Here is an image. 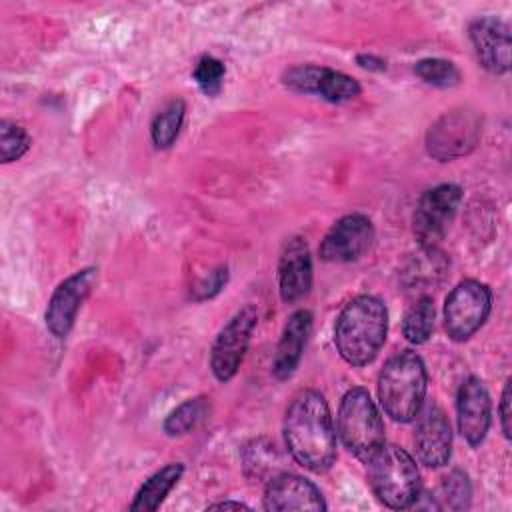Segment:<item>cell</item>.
<instances>
[{
	"label": "cell",
	"instance_id": "14",
	"mask_svg": "<svg viewBox=\"0 0 512 512\" xmlns=\"http://www.w3.org/2000/svg\"><path fill=\"white\" fill-rule=\"evenodd\" d=\"M476 58L492 74L510 70V28L496 16L476 18L468 28Z\"/></svg>",
	"mask_w": 512,
	"mask_h": 512
},
{
	"label": "cell",
	"instance_id": "28",
	"mask_svg": "<svg viewBox=\"0 0 512 512\" xmlns=\"http://www.w3.org/2000/svg\"><path fill=\"white\" fill-rule=\"evenodd\" d=\"M272 456H274V446H260V440L254 442V448H248L244 454V466L254 464L256 468V478H262L264 472H270L272 468Z\"/></svg>",
	"mask_w": 512,
	"mask_h": 512
},
{
	"label": "cell",
	"instance_id": "2",
	"mask_svg": "<svg viewBox=\"0 0 512 512\" xmlns=\"http://www.w3.org/2000/svg\"><path fill=\"white\" fill-rule=\"evenodd\" d=\"M386 332V306L376 296L362 294L352 298L340 310L334 326V344L348 364L366 366L384 346Z\"/></svg>",
	"mask_w": 512,
	"mask_h": 512
},
{
	"label": "cell",
	"instance_id": "22",
	"mask_svg": "<svg viewBox=\"0 0 512 512\" xmlns=\"http://www.w3.org/2000/svg\"><path fill=\"white\" fill-rule=\"evenodd\" d=\"M360 90H362L360 84L352 76H348L340 70L322 66L314 94L324 98L326 102L340 104V102H348V100H354L356 96H360Z\"/></svg>",
	"mask_w": 512,
	"mask_h": 512
},
{
	"label": "cell",
	"instance_id": "30",
	"mask_svg": "<svg viewBox=\"0 0 512 512\" xmlns=\"http://www.w3.org/2000/svg\"><path fill=\"white\" fill-rule=\"evenodd\" d=\"M498 414H500L502 432H504L506 438H510V380H506V384H504L500 406H498Z\"/></svg>",
	"mask_w": 512,
	"mask_h": 512
},
{
	"label": "cell",
	"instance_id": "4",
	"mask_svg": "<svg viewBox=\"0 0 512 512\" xmlns=\"http://www.w3.org/2000/svg\"><path fill=\"white\" fill-rule=\"evenodd\" d=\"M366 464L370 488L384 506L402 510L418 500L420 472L404 448L384 444Z\"/></svg>",
	"mask_w": 512,
	"mask_h": 512
},
{
	"label": "cell",
	"instance_id": "27",
	"mask_svg": "<svg viewBox=\"0 0 512 512\" xmlns=\"http://www.w3.org/2000/svg\"><path fill=\"white\" fill-rule=\"evenodd\" d=\"M320 70H322V66H316V64L292 66L282 74V84L288 90L298 92V94H314Z\"/></svg>",
	"mask_w": 512,
	"mask_h": 512
},
{
	"label": "cell",
	"instance_id": "13",
	"mask_svg": "<svg viewBox=\"0 0 512 512\" xmlns=\"http://www.w3.org/2000/svg\"><path fill=\"white\" fill-rule=\"evenodd\" d=\"M264 508L270 512H286V510H310L322 512L326 510V502L320 490L306 478L290 472H278L270 476L264 488Z\"/></svg>",
	"mask_w": 512,
	"mask_h": 512
},
{
	"label": "cell",
	"instance_id": "21",
	"mask_svg": "<svg viewBox=\"0 0 512 512\" xmlns=\"http://www.w3.org/2000/svg\"><path fill=\"white\" fill-rule=\"evenodd\" d=\"M184 114H186V104L176 98V100H170L152 120L150 124V136H152V142L156 148H168L172 146V142L176 140L180 128H182V122H184Z\"/></svg>",
	"mask_w": 512,
	"mask_h": 512
},
{
	"label": "cell",
	"instance_id": "17",
	"mask_svg": "<svg viewBox=\"0 0 512 512\" xmlns=\"http://www.w3.org/2000/svg\"><path fill=\"white\" fill-rule=\"evenodd\" d=\"M310 332H312V312L304 308L292 312L288 322L284 324L282 336L276 346L274 362H272V372L278 380H286L296 372Z\"/></svg>",
	"mask_w": 512,
	"mask_h": 512
},
{
	"label": "cell",
	"instance_id": "11",
	"mask_svg": "<svg viewBox=\"0 0 512 512\" xmlns=\"http://www.w3.org/2000/svg\"><path fill=\"white\" fill-rule=\"evenodd\" d=\"M374 240V226L364 214H346L332 224L320 242V258L332 264L354 262L368 252Z\"/></svg>",
	"mask_w": 512,
	"mask_h": 512
},
{
	"label": "cell",
	"instance_id": "12",
	"mask_svg": "<svg viewBox=\"0 0 512 512\" xmlns=\"http://www.w3.org/2000/svg\"><path fill=\"white\" fill-rule=\"evenodd\" d=\"M456 420L462 438L470 446H480L490 430L492 402L484 382L468 376L456 394Z\"/></svg>",
	"mask_w": 512,
	"mask_h": 512
},
{
	"label": "cell",
	"instance_id": "10",
	"mask_svg": "<svg viewBox=\"0 0 512 512\" xmlns=\"http://www.w3.org/2000/svg\"><path fill=\"white\" fill-rule=\"evenodd\" d=\"M98 282V270L96 268H82L62 280L58 288L52 292L48 306H46V328L56 338H66L76 322L78 310L82 308L84 300L90 296L92 288Z\"/></svg>",
	"mask_w": 512,
	"mask_h": 512
},
{
	"label": "cell",
	"instance_id": "19",
	"mask_svg": "<svg viewBox=\"0 0 512 512\" xmlns=\"http://www.w3.org/2000/svg\"><path fill=\"white\" fill-rule=\"evenodd\" d=\"M434 300L420 296L404 314L402 334L410 344H424L434 330Z\"/></svg>",
	"mask_w": 512,
	"mask_h": 512
},
{
	"label": "cell",
	"instance_id": "29",
	"mask_svg": "<svg viewBox=\"0 0 512 512\" xmlns=\"http://www.w3.org/2000/svg\"><path fill=\"white\" fill-rule=\"evenodd\" d=\"M228 282V268L220 266L214 272H210L198 286H196V300H206L216 296Z\"/></svg>",
	"mask_w": 512,
	"mask_h": 512
},
{
	"label": "cell",
	"instance_id": "9",
	"mask_svg": "<svg viewBox=\"0 0 512 512\" xmlns=\"http://www.w3.org/2000/svg\"><path fill=\"white\" fill-rule=\"evenodd\" d=\"M256 322L258 314L254 306H244L218 332L210 350V368L220 382L232 380L238 372L248 350L252 330L256 328Z\"/></svg>",
	"mask_w": 512,
	"mask_h": 512
},
{
	"label": "cell",
	"instance_id": "16",
	"mask_svg": "<svg viewBox=\"0 0 512 512\" xmlns=\"http://www.w3.org/2000/svg\"><path fill=\"white\" fill-rule=\"evenodd\" d=\"M278 288L284 302H298L312 288V256L304 238H290L278 260Z\"/></svg>",
	"mask_w": 512,
	"mask_h": 512
},
{
	"label": "cell",
	"instance_id": "5",
	"mask_svg": "<svg viewBox=\"0 0 512 512\" xmlns=\"http://www.w3.org/2000/svg\"><path fill=\"white\" fill-rule=\"evenodd\" d=\"M336 428L348 452L362 462H368L386 444L382 416L364 388H350L342 396Z\"/></svg>",
	"mask_w": 512,
	"mask_h": 512
},
{
	"label": "cell",
	"instance_id": "7",
	"mask_svg": "<svg viewBox=\"0 0 512 512\" xmlns=\"http://www.w3.org/2000/svg\"><path fill=\"white\" fill-rule=\"evenodd\" d=\"M482 134V118L476 110L454 108L442 114L426 132V150L432 158L448 162L472 152Z\"/></svg>",
	"mask_w": 512,
	"mask_h": 512
},
{
	"label": "cell",
	"instance_id": "3",
	"mask_svg": "<svg viewBox=\"0 0 512 512\" xmlns=\"http://www.w3.org/2000/svg\"><path fill=\"white\" fill-rule=\"evenodd\" d=\"M426 366L412 350L394 354L378 376V398L384 412L396 422H412L426 398Z\"/></svg>",
	"mask_w": 512,
	"mask_h": 512
},
{
	"label": "cell",
	"instance_id": "24",
	"mask_svg": "<svg viewBox=\"0 0 512 512\" xmlns=\"http://www.w3.org/2000/svg\"><path fill=\"white\" fill-rule=\"evenodd\" d=\"M470 496H472V488H470V480L462 470H452L440 484L436 498L438 508H448V510H464L470 506Z\"/></svg>",
	"mask_w": 512,
	"mask_h": 512
},
{
	"label": "cell",
	"instance_id": "26",
	"mask_svg": "<svg viewBox=\"0 0 512 512\" xmlns=\"http://www.w3.org/2000/svg\"><path fill=\"white\" fill-rule=\"evenodd\" d=\"M226 68L224 64L214 56H202L194 66V82L206 96H216L222 88Z\"/></svg>",
	"mask_w": 512,
	"mask_h": 512
},
{
	"label": "cell",
	"instance_id": "32",
	"mask_svg": "<svg viewBox=\"0 0 512 512\" xmlns=\"http://www.w3.org/2000/svg\"><path fill=\"white\" fill-rule=\"evenodd\" d=\"M208 508H210V510H228V508H232V510H242V508H248V506L242 504V502H218V504H210Z\"/></svg>",
	"mask_w": 512,
	"mask_h": 512
},
{
	"label": "cell",
	"instance_id": "6",
	"mask_svg": "<svg viewBox=\"0 0 512 512\" xmlns=\"http://www.w3.org/2000/svg\"><path fill=\"white\" fill-rule=\"evenodd\" d=\"M492 308V292L478 280L458 282L444 302V330L454 342L474 336L486 322Z\"/></svg>",
	"mask_w": 512,
	"mask_h": 512
},
{
	"label": "cell",
	"instance_id": "31",
	"mask_svg": "<svg viewBox=\"0 0 512 512\" xmlns=\"http://www.w3.org/2000/svg\"><path fill=\"white\" fill-rule=\"evenodd\" d=\"M356 64L364 70H372V72H382L386 68V62L374 54H358L356 56Z\"/></svg>",
	"mask_w": 512,
	"mask_h": 512
},
{
	"label": "cell",
	"instance_id": "15",
	"mask_svg": "<svg viewBox=\"0 0 512 512\" xmlns=\"http://www.w3.org/2000/svg\"><path fill=\"white\" fill-rule=\"evenodd\" d=\"M414 448L420 462L430 468H440L450 460L452 430L446 414L436 404H428L418 412Z\"/></svg>",
	"mask_w": 512,
	"mask_h": 512
},
{
	"label": "cell",
	"instance_id": "8",
	"mask_svg": "<svg viewBox=\"0 0 512 512\" xmlns=\"http://www.w3.org/2000/svg\"><path fill=\"white\" fill-rule=\"evenodd\" d=\"M460 202L462 190L456 184H438L420 196L412 216V230L420 248L438 246L446 236Z\"/></svg>",
	"mask_w": 512,
	"mask_h": 512
},
{
	"label": "cell",
	"instance_id": "23",
	"mask_svg": "<svg viewBox=\"0 0 512 512\" xmlns=\"http://www.w3.org/2000/svg\"><path fill=\"white\" fill-rule=\"evenodd\" d=\"M414 74L436 88H452L460 84V70L444 58H422L414 64Z\"/></svg>",
	"mask_w": 512,
	"mask_h": 512
},
{
	"label": "cell",
	"instance_id": "20",
	"mask_svg": "<svg viewBox=\"0 0 512 512\" xmlns=\"http://www.w3.org/2000/svg\"><path fill=\"white\" fill-rule=\"evenodd\" d=\"M210 412V402L206 396L188 398L178 408H174L164 420V432L168 436H182L192 432Z\"/></svg>",
	"mask_w": 512,
	"mask_h": 512
},
{
	"label": "cell",
	"instance_id": "18",
	"mask_svg": "<svg viewBox=\"0 0 512 512\" xmlns=\"http://www.w3.org/2000/svg\"><path fill=\"white\" fill-rule=\"evenodd\" d=\"M184 474V466L180 462H172L156 470L136 492L130 510H140V512H152L156 510L164 498L170 494V490L178 484V480Z\"/></svg>",
	"mask_w": 512,
	"mask_h": 512
},
{
	"label": "cell",
	"instance_id": "1",
	"mask_svg": "<svg viewBox=\"0 0 512 512\" xmlns=\"http://www.w3.org/2000/svg\"><path fill=\"white\" fill-rule=\"evenodd\" d=\"M284 440L290 456L306 470H330L336 460V430L328 402L318 390L294 394L284 414Z\"/></svg>",
	"mask_w": 512,
	"mask_h": 512
},
{
	"label": "cell",
	"instance_id": "25",
	"mask_svg": "<svg viewBox=\"0 0 512 512\" xmlns=\"http://www.w3.org/2000/svg\"><path fill=\"white\" fill-rule=\"evenodd\" d=\"M30 146L32 138L20 124L10 120L0 122V156L4 164L20 160Z\"/></svg>",
	"mask_w": 512,
	"mask_h": 512
}]
</instances>
